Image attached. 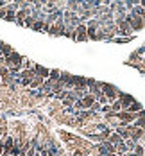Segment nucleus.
I'll return each instance as SVG.
<instances>
[{
    "instance_id": "1",
    "label": "nucleus",
    "mask_w": 145,
    "mask_h": 156,
    "mask_svg": "<svg viewBox=\"0 0 145 156\" xmlns=\"http://www.w3.org/2000/svg\"><path fill=\"white\" fill-rule=\"evenodd\" d=\"M100 90H102V94L108 97L109 104H111V102H115V101H118L120 90H118L116 86H113V84H109V83H100Z\"/></svg>"
},
{
    "instance_id": "2",
    "label": "nucleus",
    "mask_w": 145,
    "mask_h": 156,
    "mask_svg": "<svg viewBox=\"0 0 145 156\" xmlns=\"http://www.w3.org/2000/svg\"><path fill=\"white\" fill-rule=\"evenodd\" d=\"M23 59L25 58H22L18 52H13V54H9V56L4 58V66H7V68H11V66H22Z\"/></svg>"
},
{
    "instance_id": "3",
    "label": "nucleus",
    "mask_w": 145,
    "mask_h": 156,
    "mask_svg": "<svg viewBox=\"0 0 145 156\" xmlns=\"http://www.w3.org/2000/svg\"><path fill=\"white\" fill-rule=\"evenodd\" d=\"M74 40L75 41H86L88 40V27H86V23H79L75 27V38Z\"/></svg>"
},
{
    "instance_id": "4",
    "label": "nucleus",
    "mask_w": 145,
    "mask_h": 156,
    "mask_svg": "<svg viewBox=\"0 0 145 156\" xmlns=\"http://www.w3.org/2000/svg\"><path fill=\"white\" fill-rule=\"evenodd\" d=\"M118 101H120V104H122V111H127L129 106L136 101L133 95H129V94H124V92H120V95H118Z\"/></svg>"
},
{
    "instance_id": "5",
    "label": "nucleus",
    "mask_w": 145,
    "mask_h": 156,
    "mask_svg": "<svg viewBox=\"0 0 145 156\" xmlns=\"http://www.w3.org/2000/svg\"><path fill=\"white\" fill-rule=\"evenodd\" d=\"M131 15H133V13H131ZM129 25H131V29H133V31H142V29L145 27V20L142 18V16L133 15L131 22H129Z\"/></svg>"
},
{
    "instance_id": "6",
    "label": "nucleus",
    "mask_w": 145,
    "mask_h": 156,
    "mask_svg": "<svg viewBox=\"0 0 145 156\" xmlns=\"http://www.w3.org/2000/svg\"><path fill=\"white\" fill-rule=\"evenodd\" d=\"M116 25H118V34H120V36H124V38H131V34H133V29H131V25H129L126 20L118 22Z\"/></svg>"
},
{
    "instance_id": "7",
    "label": "nucleus",
    "mask_w": 145,
    "mask_h": 156,
    "mask_svg": "<svg viewBox=\"0 0 145 156\" xmlns=\"http://www.w3.org/2000/svg\"><path fill=\"white\" fill-rule=\"evenodd\" d=\"M32 9H18L16 11V23H20V25H23V22L27 20V16H31Z\"/></svg>"
},
{
    "instance_id": "8",
    "label": "nucleus",
    "mask_w": 145,
    "mask_h": 156,
    "mask_svg": "<svg viewBox=\"0 0 145 156\" xmlns=\"http://www.w3.org/2000/svg\"><path fill=\"white\" fill-rule=\"evenodd\" d=\"M95 102H97V99L93 97V95H90V94H88L86 97H84V99H82V101H81V104H82V109H91Z\"/></svg>"
},
{
    "instance_id": "9",
    "label": "nucleus",
    "mask_w": 145,
    "mask_h": 156,
    "mask_svg": "<svg viewBox=\"0 0 145 156\" xmlns=\"http://www.w3.org/2000/svg\"><path fill=\"white\" fill-rule=\"evenodd\" d=\"M0 142H2V145H4V153H5V154H7V153H9V149L15 145V138H13V136H9V135H7L5 138H2Z\"/></svg>"
},
{
    "instance_id": "10",
    "label": "nucleus",
    "mask_w": 145,
    "mask_h": 156,
    "mask_svg": "<svg viewBox=\"0 0 145 156\" xmlns=\"http://www.w3.org/2000/svg\"><path fill=\"white\" fill-rule=\"evenodd\" d=\"M34 70H36V74H38L40 77H43V79L50 77V70L45 68V66H41V65H34Z\"/></svg>"
},
{
    "instance_id": "11",
    "label": "nucleus",
    "mask_w": 145,
    "mask_h": 156,
    "mask_svg": "<svg viewBox=\"0 0 145 156\" xmlns=\"http://www.w3.org/2000/svg\"><path fill=\"white\" fill-rule=\"evenodd\" d=\"M142 109H143V106H142V102L134 101V102H133V104L129 106V109H127V111H129V113H133V115H136V113H140Z\"/></svg>"
},
{
    "instance_id": "12",
    "label": "nucleus",
    "mask_w": 145,
    "mask_h": 156,
    "mask_svg": "<svg viewBox=\"0 0 145 156\" xmlns=\"http://www.w3.org/2000/svg\"><path fill=\"white\" fill-rule=\"evenodd\" d=\"M45 81L47 79H43V77H40V76H36V77L32 79V83H31V88H43V84H45Z\"/></svg>"
},
{
    "instance_id": "13",
    "label": "nucleus",
    "mask_w": 145,
    "mask_h": 156,
    "mask_svg": "<svg viewBox=\"0 0 145 156\" xmlns=\"http://www.w3.org/2000/svg\"><path fill=\"white\" fill-rule=\"evenodd\" d=\"M108 142H109V144H113V145H120L124 140H122V136H120L118 133H111V136L108 138Z\"/></svg>"
},
{
    "instance_id": "14",
    "label": "nucleus",
    "mask_w": 145,
    "mask_h": 156,
    "mask_svg": "<svg viewBox=\"0 0 145 156\" xmlns=\"http://www.w3.org/2000/svg\"><path fill=\"white\" fill-rule=\"evenodd\" d=\"M50 81H54V83H57V81H59V79H61V72H59V70H56V68H54V70H50Z\"/></svg>"
},
{
    "instance_id": "15",
    "label": "nucleus",
    "mask_w": 145,
    "mask_h": 156,
    "mask_svg": "<svg viewBox=\"0 0 145 156\" xmlns=\"http://www.w3.org/2000/svg\"><path fill=\"white\" fill-rule=\"evenodd\" d=\"M111 111L113 113H120V111H122V104H120V101L111 102Z\"/></svg>"
},
{
    "instance_id": "16",
    "label": "nucleus",
    "mask_w": 145,
    "mask_h": 156,
    "mask_svg": "<svg viewBox=\"0 0 145 156\" xmlns=\"http://www.w3.org/2000/svg\"><path fill=\"white\" fill-rule=\"evenodd\" d=\"M20 153H22V147H18V145H13V147L9 149V153H7V154H9V156H20Z\"/></svg>"
},
{
    "instance_id": "17",
    "label": "nucleus",
    "mask_w": 145,
    "mask_h": 156,
    "mask_svg": "<svg viewBox=\"0 0 145 156\" xmlns=\"http://www.w3.org/2000/svg\"><path fill=\"white\" fill-rule=\"evenodd\" d=\"M2 52H4V58H5V56H9V54H13L15 50H13V47H11V45H7V43H4V50H2Z\"/></svg>"
},
{
    "instance_id": "18",
    "label": "nucleus",
    "mask_w": 145,
    "mask_h": 156,
    "mask_svg": "<svg viewBox=\"0 0 145 156\" xmlns=\"http://www.w3.org/2000/svg\"><path fill=\"white\" fill-rule=\"evenodd\" d=\"M43 25H45V22H43V20H38V22L32 25V29H34V31H43Z\"/></svg>"
},
{
    "instance_id": "19",
    "label": "nucleus",
    "mask_w": 145,
    "mask_h": 156,
    "mask_svg": "<svg viewBox=\"0 0 145 156\" xmlns=\"http://www.w3.org/2000/svg\"><path fill=\"white\" fill-rule=\"evenodd\" d=\"M9 76V68L7 66H0V77L4 79V77H7Z\"/></svg>"
},
{
    "instance_id": "20",
    "label": "nucleus",
    "mask_w": 145,
    "mask_h": 156,
    "mask_svg": "<svg viewBox=\"0 0 145 156\" xmlns=\"http://www.w3.org/2000/svg\"><path fill=\"white\" fill-rule=\"evenodd\" d=\"M100 111H102V113H106V115H108V113H111V104H106V106H102V109H100Z\"/></svg>"
},
{
    "instance_id": "21",
    "label": "nucleus",
    "mask_w": 145,
    "mask_h": 156,
    "mask_svg": "<svg viewBox=\"0 0 145 156\" xmlns=\"http://www.w3.org/2000/svg\"><path fill=\"white\" fill-rule=\"evenodd\" d=\"M31 79H20V84H22V86H31Z\"/></svg>"
},
{
    "instance_id": "22",
    "label": "nucleus",
    "mask_w": 145,
    "mask_h": 156,
    "mask_svg": "<svg viewBox=\"0 0 145 156\" xmlns=\"http://www.w3.org/2000/svg\"><path fill=\"white\" fill-rule=\"evenodd\" d=\"M131 38H115V41L116 43H126V41H129Z\"/></svg>"
},
{
    "instance_id": "23",
    "label": "nucleus",
    "mask_w": 145,
    "mask_h": 156,
    "mask_svg": "<svg viewBox=\"0 0 145 156\" xmlns=\"http://www.w3.org/2000/svg\"><path fill=\"white\" fill-rule=\"evenodd\" d=\"M2 50H4V41H0V58H4V52Z\"/></svg>"
},
{
    "instance_id": "24",
    "label": "nucleus",
    "mask_w": 145,
    "mask_h": 156,
    "mask_svg": "<svg viewBox=\"0 0 145 156\" xmlns=\"http://www.w3.org/2000/svg\"><path fill=\"white\" fill-rule=\"evenodd\" d=\"M140 5H142V7L145 9V0H140Z\"/></svg>"
},
{
    "instance_id": "25",
    "label": "nucleus",
    "mask_w": 145,
    "mask_h": 156,
    "mask_svg": "<svg viewBox=\"0 0 145 156\" xmlns=\"http://www.w3.org/2000/svg\"><path fill=\"white\" fill-rule=\"evenodd\" d=\"M2 156H9V154H5V153H4V154H2Z\"/></svg>"
},
{
    "instance_id": "26",
    "label": "nucleus",
    "mask_w": 145,
    "mask_h": 156,
    "mask_svg": "<svg viewBox=\"0 0 145 156\" xmlns=\"http://www.w3.org/2000/svg\"><path fill=\"white\" fill-rule=\"evenodd\" d=\"M143 135H145V129H143Z\"/></svg>"
},
{
    "instance_id": "27",
    "label": "nucleus",
    "mask_w": 145,
    "mask_h": 156,
    "mask_svg": "<svg viewBox=\"0 0 145 156\" xmlns=\"http://www.w3.org/2000/svg\"><path fill=\"white\" fill-rule=\"evenodd\" d=\"M143 140H145V136H143Z\"/></svg>"
}]
</instances>
